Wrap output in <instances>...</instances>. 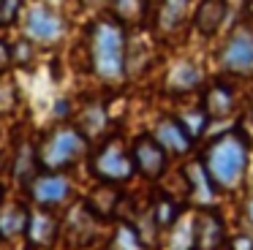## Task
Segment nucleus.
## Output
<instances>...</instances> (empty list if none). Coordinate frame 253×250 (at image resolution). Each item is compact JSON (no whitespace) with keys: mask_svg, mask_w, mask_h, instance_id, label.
I'll return each mask as SVG.
<instances>
[{"mask_svg":"<svg viewBox=\"0 0 253 250\" xmlns=\"http://www.w3.org/2000/svg\"><path fill=\"white\" fill-rule=\"evenodd\" d=\"M193 245L199 250H218L223 245V223L215 212H199L196 223H193Z\"/></svg>","mask_w":253,"mask_h":250,"instance_id":"obj_9","label":"nucleus"},{"mask_svg":"<svg viewBox=\"0 0 253 250\" xmlns=\"http://www.w3.org/2000/svg\"><path fill=\"white\" fill-rule=\"evenodd\" d=\"M251 220H253V204H251Z\"/></svg>","mask_w":253,"mask_h":250,"instance_id":"obj_25","label":"nucleus"},{"mask_svg":"<svg viewBox=\"0 0 253 250\" xmlns=\"http://www.w3.org/2000/svg\"><path fill=\"white\" fill-rule=\"evenodd\" d=\"M28 239L33 248H44V245L55 242L57 237V220L46 212H30V220H28Z\"/></svg>","mask_w":253,"mask_h":250,"instance_id":"obj_13","label":"nucleus"},{"mask_svg":"<svg viewBox=\"0 0 253 250\" xmlns=\"http://www.w3.org/2000/svg\"><path fill=\"white\" fill-rule=\"evenodd\" d=\"M11 63H14V60H11V49H8V43L0 41V74H3Z\"/></svg>","mask_w":253,"mask_h":250,"instance_id":"obj_23","label":"nucleus"},{"mask_svg":"<svg viewBox=\"0 0 253 250\" xmlns=\"http://www.w3.org/2000/svg\"><path fill=\"white\" fill-rule=\"evenodd\" d=\"M28 220H30V209L25 204H8L0 209V237L14 239L22 237L28 231Z\"/></svg>","mask_w":253,"mask_h":250,"instance_id":"obj_12","label":"nucleus"},{"mask_svg":"<svg viewBox=\"0 0 253 250\" xmlns=\"http://www.w3.org/2000/svg\"><path fill=\"white\" fill-rule=\"evenodd\" d=\"M223 65L234 74H251L253 71V36L248 30H237L223 49Z\"/></svg>","mask_w":253,"mask_h":250,"instance_id":"obj_8","label":"nucleus"},{"mask_svg":"<svg viewBox=\"0 0 253 250\" xmlns=\"http://www.w3.org/2000/svg\"><path fill=\"white\" fill-rule=\"evenodd\" d=\"M22 27L33 41H41V43H55L63 36V19L49 5H41V3L22 8Z\"/></svg>","mask_w":253,"mask_h":250,"instance_id":"obj_5","label":"nucleus"},{"mask_svg":"<svg viewBox=\"0 0 253 250\" xmlns=\"http://www.w3.org/2000/svg\"><path fill=\"white\" fill-rule=\"evenodd\" d=\"M153 139L158 141V144L164 147L166 152H174V155H182V152H188V150H191V144H193L191 133H188V130L180 125V120H174V117L161 120V123L155 125Z\"/></svg>","mask_w":253,"mask_h":250,"instance_id":"obj_10","label":"nucleus"},{"mask_svg":"<svg viewBox=\"0 0 253 250\" xmlns=\"http://www.w3.org/2000/svg\"><path fill=\"white\" fill-rule=\"evenodd\" d=\"M177 215H180V209H177V204H174L171 199H166V196H161V199H155V207H153L155 226H161V228H169V226H174Z\"/></svg>","mask_w":253,"mask_h":250,"instance_id":"obj_19","label":"nucleus"},{"mask_svg":"<svg viewBox=\"0 0 253 250\" xmlns=\"http://www.w3.org/2000/svg\"><path fill=\"white\" fill-rule=\"evenodd\" d=\"M196 82H199V74H196V68L188 65V63L177 65L174 74H171V84H174L177 90H188V87H193Z\"/></svg>","mask_w":253,"mask_h":250,"instance_id":"obj_20","label":"nucleus"},{"mask_svg":"<svg viewBox=\"0 0 253 250\" xmlns=\"http://www.w3.org/2000/svg\"><path fill=\"white\" fill-rule=\"evenodd\" d=\"M87 152V136L79 128H55L39 147V163L44 171H60L74 166Z\"/></svg>","mask_w":253,"mask_h":250,"instance_id":"obj_3","label":"nucleus"},{"mask_svg":"<svg viewBox=\"0 0 253 250\" xmlns=\"http://www.w3.org/2000/svg\"><path fill=\"white\" fill-rule=\"evenodd\" d=\"M90 60L101 79H120L126 71V33L120 22H95L90 30Z\"/></svg>","mask_w":253,"mask_h":250,"instance_id":"obj_2","label":"nucleus"},{"mask_svg":"<svg viewBox=\"0 0 253 250\" xmlns=\"http://www.w3.org/2000/svg\"><path fill=\"white\" fill-rule=\"evenodd\" d=\"M39 168H41L39 152H36L33 147H22L17 163H14V177H17V182L22 185V188H30V182L39 177Z\"/></svg>","mask_w":253,"mask_h":250,"instance_id":"obj_16","label":"nucleus"},{"mask_svg":"<svg viewBox=\"0 0 253 250\" xmlns=\"http://www.w3.org/2000/svg\"><path fill=\"white\" fill-rule=\"evenodd\" d=\"M25 8V0H0V22H14Z\"/></svg>","mask_w":253,"mask_h":250,"instance_id":"obj_22","label":"nucleus"},{"mask_svg":"<svg viewBox=\"0 0 253 250\" xmlns=\"http://www.w3.org/2000/svg\"><path fill=\"white\" fill-rule=\"evenodd\" d=\"M226 16V0H204L196 11V30L204 36H212Z\"/></svg>","mask_w":253,"mask_h":250,"instance_id":"obj_14","label":"nucleus"},{"mask_svg":"<svg viewBox=\"0 0 253 250\" xmlns=\"http://www.w3.org/2000/svg\"><path fill=\"white\" fill-rule=\"evenodd\" d=\"M231 109H234V95H231L229 87L223 84L210 87L207 95H204V114L212 120H220L226 114H231Z\"/></svg>","mask_w":253,"mask_h":250,"instance_id":"obj_15","label":"nucleus"},{"mask_svg":"<svg viewBox=\"0 0 253 250\" xmlns=\"http://www.w3.org/2000/svg\"><path fill=\"white\" fill-rule=\"evenodd\" d=\"M0 201H3V188H0Z\"/></svg>","mask_w":253,"mask_h":250,"instance_id":"obj_26","label":"nucleus"},{"mask_svg":"<svg viewBox=\"0 0 253 250\" xmlns=\"http://www.w3.org/2000/svg\"><path fill=\"white\" fill-rule=\"evenodd\" d=\"M133 171H136L133 158H131V152H126L120 139H109L93 155V174L101 182H112V185L126 182V179H131Z\"/></svg>","mask_w":253,"mask_h":250,"instance_id":"obj_4","label":"nucleus"},{"mask_svg":"<svg viewBox=\"0 0 253 250\" xmlns=\"http://www.w3.org/2000/svg\"><path fill=\"white\" fill-rule=\"evenodd\" d=\"M115 250H142V242H139L136 231H133L131 226H126V223H123V226L117 228V237H115Z\"/></svg>","mask_w":253,"mask_h":250,"instance_id":"obj_21","label":"nucleus"},{"mask_svg":"<svg viewBox=\"0 0 253 250\" xmlns=\"http://www.w3.org/2000/svg\"><path fill=\"white\" fill-rule=\"evenodd\" d=\"M231 250H253V239L251 237H234L231 239Z\"/></svg>","mask_w":253,"mask_h":250,"instance_id":"obj_24","label":"nucleus"},{"mask_svg":"<svg viewBox=\"0 0 253 250\" xmlns=\"http://www.w3.org/2000/svg\"><path fill=\"white\" fill-rule=\"evenodd\" d=\"M112 8L120 25H139L147 14V0H112Z\"/></svg>","mask_w":253,"mask_h":250,"instance_id":"obj_17","label":"nucleus"},{"mask_svg":"<svg viewBox=\"0 0 253 250\" xmlns=\"http://www.w3.org/2000/svg\"><path fill=\"white\" fill-rule=\"evenodd\" d=\"M117 204H120V190H117L112 182L95 185V188L87 193V199H84V207H87L95 217H109L112 212L117 209Z\"/></svg>","mask_w":253,"mask_h":250,"instance_id":"obj_11","label":"nucleus"},{"mask_svg":"<svg viewBox=\"0 0 253 250\" xmlns=\"http://www.w3.org/2000/svg\"><path fill=\"white\" fill-rule=\"evenodd\" d=\"M215 188H237L248 166V144L240 133H223L207 147L202 161Z\"/></svg>","mask_w":253,"mask_h":250,"instance_id":"obj_1","label":"nucleus"},{"mask_svg":"<svg viewBox=\"0 0 253 250\" xmlns=\"http://www.w3.org/2000/svg\"><path fill=\"white\" fill-rule=\"evenodd\" d=\"M30 196H33L36 204L41 207H55V204H63L71 193V182L68 177H63L60 171H44L30 182Z\"/></svg>","mask_w":253,"mask_h":250,"instance_id":"obj_6","label":"nucleus"},{"mask_svg":"<svg viewBox=\"0 0 253 250\" xmlns=\"http://www.w3.org/2000/svg\"><path fill=\"white\" fill-rule=\"evenodd\" d=\"M185 8H188V0H164V5H161V14H158V22L164 30H171V27H177L182 22V16H185Z\"/></svg>","mask_w":253,"mask_h":250,"instance_id":"obj_18","label":"nucleus"},{"mask_svg":"<svg viewBox=\"0 0 253 250\" xmlns=\"http://www.w3.org/2000/svg\"><path fill=\"white\" fill-rule=\"evenodd\" d=\"M131 158H133L136 171H142L144 177H150V179L161 177L164 168H166V150L153 139V136H139V139L133 141Z\"/></svg>","mask_w":253,"mask_h":250,"instance_id":"obj_7","label":"nucleus"}]
</instances>
